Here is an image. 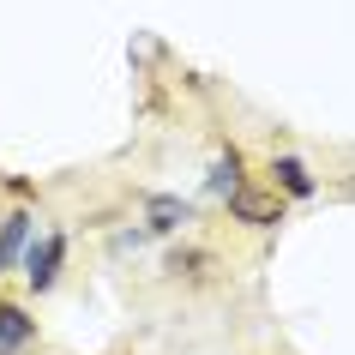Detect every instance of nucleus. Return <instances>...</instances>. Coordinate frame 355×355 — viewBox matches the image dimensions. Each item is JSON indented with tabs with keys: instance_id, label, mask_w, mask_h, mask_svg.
I'll return each instance as SVG.
<instances>
[{
	"instance_id": "obj_5",
	"label": "nucleus",
	"mask_w": 355,
	"mask_h": 355,
	"mask_svg": "<svg viewBox=\"0 0 355 355\" xmlns=\"http://www.w3.org/2000/svg\"><path fill=\"white\" fill-rule=\"evenodd\" d=\"M145 211H150V229H157V235H175V229L193 223V199H175V193H157Z\"/></svg>"
},
{
	"instance_id": "obj_3",
	"label": "nucleus",
	"mask_w": 355,
	"mask_h": 355,
	"mask_svg": "<svg viewBox=\"0 0 355 355\" xmlns=\"http://www.w3.org/2000/svg\"><path fill=\"white\" fill-rule=\"evenodd\" d=\"M271 187H283L289 199H313V168L301 163V157H271Z\"/></svg>"
},
{
	"instance_id": "obj_2",
	"label": "nucleus",
	"mask_w": 355,
	"mask_h": 355,
	"mask_svg": "<svg viewBox=\"0 0 355 355\" xmlns=\"http://www.w3.org/2000/svg\"><path fill=\"white\" fill-rule=\"evenodd\" d=\"M229 217H235V223H253V229H277L283 223V199H277V193L235 187V193H229Z\"/></svg>"
},
{
	"instance_id": "obj_6",
	"label": "nucleus",
	"mask_w": 355,
	"mask_h": 355,
	"mask_svg": "<svg viewBox=\"0 0 355 355\" xmlns=\"http://www.w3.org/2000/svg\"><path fill=\"white\" fill-rule=\"evenodd\" d=\"M31 211H12V217H0V265H12L24 253V247H31Z\"/></svg>"
},
{
	"instance_id": "obj_1",
	"label": "nucleus",
	"mask_w": 355,
	"mask_h": 355,
	"mask_svg": "<svg viewBox=\"0 0 355 355\" xmlns=\"http://www.w3.org/2000/svg\"><path fill=\"white\" fill-rule=\"evenodd\" d=\"M60 265H67V235H42V241L24 247V277H31V289H55Z\"/></svg>"
},
{
	"instance_id": "obj_4",
	"label": "nucleus",
	"mask_w": 355,
	"mask_h": 355,
	"mask_svg": "<svg viewBox=\"0 0 355 355\" xmlns=\"http://www.w3.org/2000/svg\"><path fill=\"white\" fill-rule=\"evenodd\" d=\"M31 337H37V319L24 307H12V301H0V355H19Z\"/></svg>"
},
{
	"instance_id": "obj_7",
	"label": "nucleus",
	"mask_w": 355,
	"mask_h": 355,
	"mask_svg": "<svg viewBox=\"0 0 355 355\" xmlns=\"http://www.w3.org/2000/svg\"><path fill=\"white\" fill-rule=\"evenodd\" d=\"M205 187L211 193H235V187H241V157H235V150L211 163V181H205Z\"/></svg>"
}]
</instances>
